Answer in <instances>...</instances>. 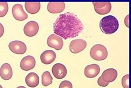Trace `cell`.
Here are the masks:
<instances>
[{
	"label": "cell",
	"instance_id": "8",
	"mask_svg": "<svg viewBox=\"0 0 131 88\" xmlns=\"http://www.w3.org/2000/svg\"><path fill=\"white\" fill-rule=\"evenodd\" d=\"M12 12L13 17L17 21H23L28 18V15L24 11L22 5L18 3L13 6Z\"/></svg>",
	"mask_w": 131,
	"mask_h": 88
},
{
	"label": "cell",
	"instance_id": "13",
	"mask_svg": "<svg viewBox=\"0 0 131 88\" xmlns=\"http://www.w3.org/2000/svg\"><path fill=\"white\" fill-rule=\"evenodd\" d=\"M40 61L43 64L48 65L52 63L56 58V53L52 50H47L40 55Z\"/></svg>",
	"mask_w": 131,
	"mask_h": 88
},
{
	"label": "cell",
	"instance_id": "5",
	"mask_svg": "<svg viewBox=\"0 0 131 88\" xmlns=\"http://www.w3.org/2000/svg\"><path fill=\"white\" fill-rule=\"evenodd\" d=\"M10 51L17 54H23L27 51V46L24 42L19 41L11 42L8 44Z\"/></svg>",
	"mask_w": 131,
	"mask_h": 88
},
{
	"label": "cell",
	"instance_id": "27",
	"mask_svg": "<svg viewBox=\"0 0 131 88\" xmlns=\"http://www.w3.org/2000/svg\"><path fill=\"white\" fill-rule=\"evenodd\" d=\"M0 88H3V87L1 86V85H0Z\"/></svg>",
	"mask_w": 131,
	"mask_h": 88
},
{
	"label": "cell",
	"instance_id": "7",
	"mask_svg": "<svg viewBox=\"0 0 131 88\" xmlns=\"http://www.w3.org/2000/svg\"><path fill=\"white\" fill-rule=\"evenodd\" d=\"M86 46L87 43L85 41L81 39H77L71 42L69 45V49L71 53L77 54L84 51Z\"/></svg>",
	"mask_w": 131,
	"mask_h": 88
},
{
	"label": "cell",
	"instance_id": "4",
	"mask_svg": "<svg viewBox=\"0 0 131 88\" xmlns=\"http://www.w3.org/2000/svg\"><path fill=\"white\" fill-rule=\"evenodd\" d=\"M92 4L96 13L99 15H106L111 11L112 5L110 2H93Z\"/></svg>",
	"mask_w": 131,
	"mask_h": 88
},
{
	"label": "cell",
	"instance_id": "20",
	"mask_svg": "<svg viewBox=\"0 0 131 88\" xmlns=\"http://www.w3.org/2000/svg\"><path fill=\"white\" fill-rule=\"evenodd\" d=\"M8 11V4L7 2H0V17H5Z\"/></svg>",
	"mask_w": 131,
	"mask_h": 88
},
{
	"label": "cell",
	"instance_id": "2",
	"mask_svg": "<svg viewBox=\"0 0 131 88\" xmlns=\"http://www.w3.org/2000/svg\"><path fill=\"white\" fill-rule=\"evenodd\" d=\"M100 28L103 33L112 34L119 28L118 21L115 16L109 15L103 17L100 22Z\"/></svg>",
	"mask_w": 131,
	"mask_h": 88
},
{
	"label": "cell",
	"instance_id": "18",
	"mask_svg": "<svg viewBox=\"0 0 131 88\" xmlns=\"http://www.w3.org/2000/svg\"><path fill=\"white\" fill-rule=\"evenodd\" d=\"M25 8L30 14H36L39 11L40 9V3L39 2H26Z\"/></svg>",
	"mask_w": 131,
	"mask_h": 88
},
{
	"label": "cell",
	"instance_id": "1",
	"mask_svg": "<svg viewBox=\"0 0 131 88\" xmlns=\"http://www.w3.org/2000/svg\"><path fill=\"white\" fill-rule=\"evenodd\" d=\"M83 30L81 21L77 15L71 12L60 15L53 25L54 33L64 40L78 36Z\"/></svg>",
	"mask_w": 131,
	"mask_h": 88
},
{
	"label": "cell",
	"instance_id": "9",
	"mask_svg": "<svg viewBox=\"0 0 131 88\" xmlns=\"http://www.w3.org/2000/svg\"><path fill=\"white\" fill-rule=\"evenodd\" d=\"M23 31L27 36L33 37L38 32L39 24L36 21H29L24 27Z\"/></svg>",
	"mask_w": 131,
	"mask_h": 88
},
{
	"label": "cell",
	"instance_id": "26",
	"mask_svg": "<svg viewBox=\"0 0 131 88\" xmlns=\"http://www.w3.org/2000/svg\"><path fill=\"white\" fill-rule=\"evenodd\" d=\"M17 88H26V87H25V86H18V87H17Z\"/></svg>",
	"mask_w": 131,
	"mask_h": 88
},
{
	"label": "cell",
	"instance_id": "15",
	"mask_svg": "<svg viewBox=\"0 0 131 88\" xmlns=\"http://www.w3.org/2000/svg\"><path fill=\"white\" fill-rule=\"evenodd\" d=\"M65 8L64 2H49L47 5L48 12L51 13H59L63 11Z\"/></svg>",
	"mask_w": 131,
	"mask_h": 88
},
{
	"label": "cell",
	"instance_id": "23",
	"mask_svg": "<svg viewBox=\"0 0 131 88\" xmlns=\"http://www.w3.org/2000/svg\"><path fill=\"white\" fill-rule=\"evenodd\" d=\"M97 84L99 86H102V87H106L108 85V83L105 82L104 80H103L101 76L99 77V78L97 80Z\"/></svg>",
	"mask_w": 131,
	"mask_h": 88
},
{
	"label": "cell",
	"instance_id": "12",
	"mask_svg": "<svg viewBox=\"0 0 131 88\" xmlns=\"http://www.w3.org/2000/svg\"><path fill=\"white\" fill-rule=\"evenodd\" d=\"M100 72V68L99 65L93 64L86 66L84 70L85 75L89 78H94L99 75Z\"/></svg>",
	"mask_w": 131,
	"mask_h": 88
},
{
	"label": "cell",
	"instance_id": "25",
	"mask_svg": "<svg viewBox=\"0 0 131 88\" xmlns=\"http://www.w3.org/2000/svg\"><path fill=\"white\" fill-rule=\"evenodd\" d=\"M4 32H5L4 27H3L2 24L0 23V38L3 36V34H4Z\"/></svg>",
	"mask_w": 131,
	"mask_h": 88
},
{
	"label": "cell",
	"instance_id": "24",
	"mask_svg": "<svg viewBox=\"0 0 131 88\" xmlns=\"http://www.w3.org/2000/svg\"><path fill=\"white\" fill-rule=\"evenodd\" d=\"M129 15H127L125 18V24L127 27H129Z\"/></svg>",
	"mask_w": 131,
	"mask_h": 88
},
{
	"label": "cell",
	"instance_id": "3",
	"mask_svg": "<svg viewBox=\"0 0 131 88\" xmlns=\"http://www.w3.org/2000/svg\"><path fill=\"white\" fill-rule=\"evenodd\" d=\"M90 54L93 59L97 61H101L107 57L108 52L104 45L97 44L91 48Z\"/></svg>",
	"mask_w": 131,
	"mask_h": 88
},
{
	"label": "cell",
	"instance_id": "21",
	"mask_svg": "<svg viewBox=\"0 0 131 88\" xmlns=\"http://www.w3.org/2000/svg\"><path fill=\"white\" fill-rule=\"evenodd\" d=\"M129 74H126L123 76V78L122 79V85L124 88H129Z\"/></svg>",
	"mask_w": 131,
	"mask_h": 88
},
{
	"label": "cell",
	"instance_id": "10",
	"mask_svg": "<svg viewBox=\"0 0 131 88\" xmlns=\"http://www.w3.org/2000/svg\"><path fill=\"white\" fill-rule=\"evenodd\" d=\"M51 72L54 76L58 79L64 78L67 74L66 66L61 63H57L54 64L51 69Z\"/></svg>",
	"mask_w": 131,
	"mask_h": 88
},
{
	"label": "cell",
	"instance_id": "6",
	"mask_svg": "<svg viewBox=\"0 0 131 88\" xmlns=\"http://www.w3.org/2000/svg\"><path fill=\"white\" fill-rule=\"evenodd\" d=\"M47 44L50 48H53L57 51L60 50L63 47V40L62 38L56 34L50 35L47 40Z\"/></svg>",
	"mask_w": 131,
	"mask_h": 88
},
{
	"label": "cell",
	"instance_id": "19",
	"mask_svg": "<svg viewBox=\"0 0 131 88\" xmlns=\"http://www.w3.org/2000/svg\"><path fill=\"white\" fill-rule=\"evenodd\" d=\"M53 83V77L49 72L46 71L42 75V84L44 86H48Z\"/></svg>",
	"mask_w": 131,
	"mask_h": 88
},
{
	"label": "cell",
	"instance_id": "11",
	"mask_svg": "<svg viewBox=\"0 0 131 88\" xmlns=\"http://www.w3.org/2000/svg\"><path fill=\"white\" fill-rule=\"evenodd\" d=\"M36 64L35 58L31 55H27L21 60L20 63V67L23 70L28 71L35 67Z\"/></svg>",
	"mask_w": 131,
	"mask_h": 88
},
{
	"label": "cell",
	"instance_id": "22",
	"mask_svg": "<svg viewBox=\"0 0 131 88\" xmlns=\"http://www.w3.org/2000/svg\"><path fill=\"white\" fill-rule=\"evenodd\" d=\"M59 88H73V85L70 81L64 80L61 82Z\"/></svg>",
	"mask_w": 131,
	"mask_h": 88
},
{
	"label": "cell",
	"instance_id": "17",
	"mask_svg": "<svg viewBox=\"0 0 131 88\" xmlns=\"http://www.w3.org/2000/svg\"><path fill=\"white\" fill-rule=\"evenodd\" d=\"M25 82L29 87L34 88L37 86L39 84V78L35 73H30L26 77Z\"/></svg>",
	"mask_w": 131,
	"mask_h": 88
},
{
	"label": "cell",
	"instance_id": "16",
	"mask_svg": "<svg viewBox=\"0 0 131 88\" xmlns=\"http://www.w3.org/2000/svg\"><path fill=\"white\" fill-rule=\"evenodd\" d=\"M117 72L115 69L110 68L105 70L102 74V79L107 83H111L115 81L117 77Z\"/></svg>",
	"mask_w": 131,
	"mask_h": 88
},
{
	"label": "cell",
	"instance_id": "14",
	"mask_svg": "<svg viewBox=\"0 0 131 88\" xmlns=\"http://www.w3.org/2000/svg\"><path fill=\"white\" fill-rule=\"evenodd\" d=\"M13 75V70L11 66L8 63H5L0 68V76L5 80L11 79Z\"/></svg>",
	"mask_w": 131,
	"mask_h": 88
}]
</instances>
